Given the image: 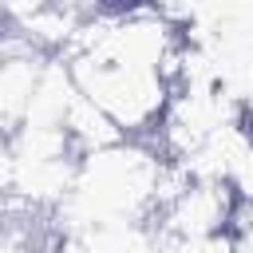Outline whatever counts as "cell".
<instances>
[{"instance_id": "1", "label": "cell", "mask_w": 253, "mask_h": 253, "mask_svg": "<svg viewBox=\"0 0 253 253\" xmlns=\"http://www.w3.org/2000/svg\"><path fill=\"white\" fill-rule=\"evenodd\" d=\"M174 166L138 138H119L103 150L79 154L67 194L55 206V233L87 229V225H119V221H150Z\"/></svg>"}, {"instance_id": "2", "label": "cell", "mask_w": 253, "mask_h": 253, "mask_svg": "<svg viewBox=\"0 0 253 253\" xmlns=\"http://www.w3.org/2000/svg\"><path fill=\"white\" fill-rule=\"evenodd\" d=\"M63 253H158V233L150 221H119V225H87L59 233Z\"/></svg>"}]
</instances>
